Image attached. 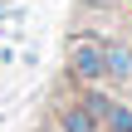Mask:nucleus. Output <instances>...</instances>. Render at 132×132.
Segmentation results:
<instances>
[{
    "label": "nucleus",
    "instance_id": "3",
    "mask_svg": "<svg viewBox=\"0 0 132 132\" xmlns=\"http://www.w3.org/2000/svg\"><path fill=\"white\" fill-rule=\"evenodd\" d=\"M59 127L64 132H103V122H98V113H93L83 98H73V103L59 108Z\"/></svg>",
    "mask_w": 132,
    "mask_h": 132
},
{
    "label": "nucleus",
    "instance_id": "4",
    "mask_svg": "<svg viewBox=\"0 0 132 132\" xmlns=\"http://www.w3.org/2000/svg\"><path fill=\"white\" fill-rule=\"evenodd\" d=\"M103 132H132V103L113 98L108 113H103Z\"/></svg>",
    "mask_w": 132,
    "mask_h": 132
},
{
    "label": "nucleus",
    "instance_id": "1",
    "mask_svg": "<svg viewBox=\"0 0 132 132\" xmlns=\"http://www.w3.org/2000/svg\"><path fill=\"white\" fill-rule=\"evenodd\" d=\"M64 73L73 88H98L108 83V64H103V34H73L64 49Z\"/></svg>",
    "mask_w": 132,
    "mask_h": 132
},
{
    "label": "nucleus",
    "instance_id": "5",
    "mask_svg": "<svg viewBox=\"0 0 132 132\" xmlns=\"http://www.w3.org/2000/svg\"><path fill=\"white\" fill-rule=\"evenodd\" d=\"M127 29H132V20H127Z\"/></svg>",
    "mask_w": 132,
    "mask_h": 132
},
{
    "label": "nucleus",
    "instance_id": "2",
    "mask_svg": "<svg viewBox=\"0 0 132 132\" xmlns=\"http://www.w3.org/2000/svg\"><path fill=\"white\" fill-rule=\"evenodd\" d=\"M103 64H108V83L113 88L132 83V44L127 39H103Z\"/></svg>",
    "mask_w": 132,
    "mask_h": 132
}]
</instances>
